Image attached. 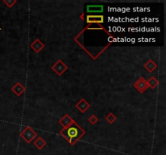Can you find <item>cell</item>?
I'll return each instance as SVG.
<instances>
[{"mask_svg": "<svg viewBox=\"0 0 166 155\" xmlns=\"http://www.w3.org/2000/svg\"><path fill=\"white\" fill-rule=\"evenodd\" d=\"M74 120L71 118V116L69 114H65L64 116H62V118L59 120V125L62 126V128H66L71 126L73 123H74Z\"/></svg>", "mask_w": 166, "mask_h": 155, "instance_id": "obj_7", "label": "cell"}, {"mask_svg": "<svg viewBox=\"0 0 166 155\" xmlns=\"http://www.w3.org/2000/svg\"><path fill=\"white\" fill-rule=\"evenodd\" d=\"M45 44L41 41L40 39H35V40L31 43V45H30L31 49L35 52L36 54H39V53L45 48Z\"/></svg>", "mask_w": 166, "mask_h": 155, "instance_id": "obj_8", "label": "cell"}, {"mask_svg": "<svg viewBox=\"0 0 166 155\" xmlns=\"http://www.w3.org/2000/svg\"><path fill=\"white\" fill-rule=\"evenodd\" d=\"M143 67H144L145 70H147V71H148L149 73H152L157 68V64L153 60L149 59L148 61L143 65Z\"/></svg>", "mask_w": 166, "mask_h": 155, "instance_id": "obj_11", "label": "cell"}, {"mask_svg": "<svg viewBox=\"0 0 166 155\" xmlns=\"http://www.w3.org/2000/svg\"><path fill=\"white\" fill-rule=\"evenodd\" d=\"M90 107H91L90 104H89L88 102H87L86 99L83 98L80 99V101L75 104V107L80 111L81 113H85L88 110V108Z\"/></svg>", "mask_w": 166, "mask_h": 155, "instance_id": "obj_6", "label": "cell"}, {"mask_svg": "<svg viewBox=\"0 0 166 155\" xmlns=\"http://www.w3.org/2000/svg\"><path fill=\"white\" fill-rule=\"evenodd\" d=\"M105 120H106L107 122L109 123V124L112 125V124H113V123L115 122L116 120H117V116H116L113 113H112V112H110V113H109L106 116H105Z\"/></svg>", "mask_w": 166, "mask_h": 155, "instance_id": "obj_14", "label": "cell"}, {"mask_svg": "<svg viewBox=\"0 0 166 155\" xmlns=\"http://www.w3.org/2000/svg\"><path fill=\"white\" fill-rule=\"evenodd\" d=\"M133 87L141 94L145 92L147 89L148 88L147 80H145V78L143 77H140L135 83H134Z\"/></svg>", "mask_w": 166, "mask_h": 155, "instance_id": "obj_5", "label": "cell"}, {"mask_svg": "<svg viewBox=\"0 0 166 155\" xmlns=\"http://www.w3.org/2000/svg\"><path fill=\"white\" fill-rule=\"evenodd\" d=\"M3 3L6 5L8 8H12V7L15 5L16 3V1L15 0H3Z\"/></svg>", "mask_w": 166, "mask_h": 155, "instance_id": "obj_15", "label": "cell"}, {"mask_svg": "<svg viewBox=\"0 0 166 155\" xmlns=\"http://www.w3.org/2000/svg\"><path fill=\"white\" fill-rule=\"evenodd\" d=\"M85 133H86L85 130L82 127H80L75 121H74L71 126L66 128H62L59 132L60 136L64 137L71 146H74L85 135Z\"/></svg>", "mask_w": 166, "mask_h": 155, "instance_id": "obj_1", "label": "cell"}, {"mask_svg": "<svg viewBox=\"0 0 166 155\" xmlns=\"http://www.w3.org/2000/svg\"><path fill=\"white\" fill-rule=\"evenodd\" d=\"M88 24H101L104 23V15H86L83 19Z\"/></svg>", "mask_w": 166, "mask_h": 155, "instance_id": "obj_4", "label": "cell"}, {"mask_svg": "<svg viewBox=\"0 0 166 155\" xmlns=\"http://www.w3.org/2000/svg\"><path fill=\"white\" fill-rule=\"evenodd\" d=\"M12 92L14 93L15 96H17L18 97H19V96H20L23 93H24V91H26V88H25L24 86L22 85L21 83L18 82V83H16L12 87Z\"/></svg>", "mask_w": 166, "mask_h": 155, "instance_id": "obj_9", "label": "cell"}, {"mask_svg": "<svg viewBox=\"0 0 166 155\" xmlns=\"http://www.w3.org/2000/svg\"><path fill=\"white\" fill-rule=\"evenodd\" d=\"M88 122L92 125H95L98 122V118L97 116H95V115H92V116H90L88 118Z\"/></svg>", "mask_w": 166, "mask_h": 155, "instance_id": "obj_16", "label": "cell"}, {"mask_svg": "<svg viewBox=\"0 0 166 155\" xmlns=\"http://www.w3.org/2000/svg\"><path fill=\"white\" fill-rule=\"evenodd\" d=\"M147 83L148 87L151 88V89H155L156 87H157L158 84H159V81L155 77H151L149 78L148 80L147 81Z\"/></svg>", "mask_w": 166, "mask_h": 155, "instance_id": "obj_13", "label": "cell"}, {"mask_svg": "<svg viewBox=\"0 0 166 155\" xmlns=\"http://www.w3.org/2000/svg\"><path fill=\"white\" fill-rule=\"evenodd\" d=\"M104 11L103 5H88L87 12L88 13H101Z\"/></svg>", "mask_w": 166, "mask_h": 155, "instance_id": "obj_10", "label": "cell"}, {"mask_svg": "<svg viewBox=\"0 0 166 155\" xmlns=\"http://www.w3.org/2000/svg\"><path fill=\"white\" fill-rule=\"evenodd\" d=\"M46 141L45 139H43L42 137H38L33 142V145L35 147H37V149H38L39 150H41L44 148L45 146H46Z\"/></svg>", "mask_w": 166, "mask_h": 155, "instance_id": "obj_12", "label": "cell"}, {"mask_svg": "<svg viewBox=\"0 0 166 155\" xmlns=\"http://www.w3.org/2000/svg\"><path fill=\"white\" fill-rule=\"evenodd\" d=\"M0 31H1V28H0Z\"/></svg>", "mask_w": 166, "mask_h": 155, "instance_id": "obj_17", "label": "cell"}, {"mask_svg": "<svg viewBox=\"0 0 166 155\" xmlns=\"http://www.w3.org/2000/svg\"><path fill=\"white\" fill-rule=\"evenodd\" d=\"M20 136L21 138H22L27 144H29L30 142H32L35 138H37V133L30 126H26V127L23 129V131L21 132Z\"/></svg>", "mask_w": 166, "mask_h": 155, "instance_id": "obj_2", "label": "cell"}, {"mask_svg": "<svg viewBox=\"0 0 166 155\" xmlns=\"http://www.w3.org/2000/svg\"><path fill=\"white\" fill-rule=\"evenodd\" d=\"M51 69H52L53 71H54V73L57 74L59 76H62V75L67 70L68 66H67L65 63L62 62V60L59 59L56 62L53 64V66H51Z\"/></svg>", "mask_w": 166, "mask_h": 155, "instance_id": "obj_3", "label": "cell"}]
</instances>
